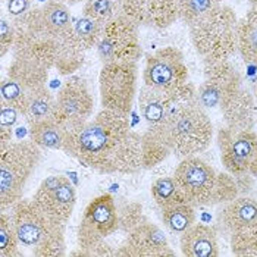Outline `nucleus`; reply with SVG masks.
<instances>
[{"mask_svg": "<svg viewBox=\"0 0 257 257\" xmlns=\"http://www.w3.org/2000/svg\"><path fill=\"white\" fill-rule=\"evenodd\" d=\"M63 152L100 174H137L141 136L131 130L125 113L103 109L84 125L68 130Z\"/></svg>", "mask_w": 257, "mask_h": 257, "instance_id": "1", "label": "nucleus"}, {"mask_svg": "<svg viewBox=\"0 0 257 257\" xmlns=\"http://www.w3.org/2000/svg\"><path fill=\"white\" fill-rule=\"evenodd\" d=\"M153 130L177 158L197 156L213 139V125L209 115L191 100L172 107L166 119Z\"/></svg>", "mask_w": 257, "mask_h": 257, "instance_id": "2", "label": "nucleus"}, {"mask_svg": "<svg viewBox=\"0 0 257 257\" xmlns=\"http://www.w3.org/2000/svg\"><path fill=\"white\" fill-rule=\"evenodd\" d=\"M20 242L36 257L65 256V225L47 218L33 200L21 198L11 209Z\"/></svg>", "mask_w": 257, "mask_h": 257, "instance_id": "3", "label": "nucleus"}, {"mask_svg": "<svg viewBox=\"0 0 257 257\" xmlns=\"http://www.w3.org/2000/svg\"><path fill=\"white\" fill-rule=\"evenodd\" d=\"M237 24L235 11L222 3L190 25L191 43L204 63L229 60L237 52Z\"/></svg>", "mask_w": 257, "mask_h": 257, "instance_id": "4", "label": "nucleus"}, {"mask_svg": "<svg viewBox=\"0 0 257 257\" xmlns=\"http://www.w3.org/2000/svg\"><path fill=\"white\" fill-rule=\"evenodd\" d=\"M143 82L162 93L175 106L196 100V88L188 81V68L177 47H163L146 60Z\"/></svg>", "mask_w": 257, "mask_h": 257, "instance_id": "5", "label": "nucleus"}, {"mask_svg": "<svg viewBox=\"0 0 257 257\" xmlns=\"http://www.w3.org/2000/svg\"><path fill=\"white\" fill-rule=\"evenodd\" d=\"M41 159V149L33 141H11L0 146V207L12 209L18 203L30 177Z\"/></svg>", "mask_w": 257, "mask_h": 257, "instance_id": "6", "label": "nucleus"}, {"mask_svg": "<svg viewBox=\"0 0 257 257\" xmlns=\"http://www.w3.org/2000/svg\"><path fill=\"white\" fill-rule=\"evenodd\" d=\"M99 85L103 109L130 115L137 94V62L104 63Z\"/></svg>", "mask_w": 257, "mask_h": 257, "instance_id": "7", "label": "nucleus"}, {"mask_svg": "<svg viewBox=\"0 0 257 257\" xmlns=\"http://www.w3.org/2000/svg\"><path fill=\"white\" fill-rule=\"evenodd\" d=\"M119 229L118 207L110 194L93 198L85 207L77 231L78 247L90 256V251L113 235Z\"/></svg>", "mask_w": 257, "mask_h": 257, "instance_id": "8", "label": "nucleus"}, {"mask_svg": "<svg viewBox=\"0 0 257 257\" xmlns=\"http://www.w3.org/2000/svg\"><path fill=\"white\" fill-rule=\"evenodd\" d=\"M97 55L101 63L137 62L141 56L139 25L125 15L107 22L97 44Z\"/></svg>", "mask_w": 257, "mask_h": 257, "instance_id": "9", "label": "nucleus"}, {"mask_svg": "<svg viewBox=\"0 0 257 257\" xmlns=\"http://www.w3.org/2000/svg\"><path fill=\"white\" fill-rule=\"evenodd\" d=\"M174 178L182 196L193 206H210L218 172L198 156L181 159Z\"/></svg>", "mask_w": 257, "mask_h": 257, "instance_id": "10", "label": "nucleus"}, {"mask_svg": "<svg viewBox=\"0 0 257 257\" xmlns=\"http://www.w3.org/2000/svg\"><path fill=\"white\" fill-rule=\"evenodd\" d=\"M94 110V97L81 77H69L60 87L56 97L55 118L68 130L84 125L91 119Z\"/></svg>", "mask_w": 257, "mask_h": 257, "instance_id": "11", "label": "nucleus"}, {"mask_svg": "<svg viewBox=\"0 0 257 257\" xmlns=\"http://www.w3.org/2000/svg\"><path fill=\"white\" fill-rule=\"evenodd\" d=\"M33 201L47 218L66 225L75 209L77 193L66 177L52 175L40 184Z\"/></svg>", "mask_w": 257, "mask_h": 257, "instance_id": "12", "label": "nucleus"}, {"mask_svg": "<svg viewBox=\"0 0 257 257\" xmlns=\"http://www.w3.org/2000/svg\"><path fill=\"white\" fill-rule=\"evenodd\" d=\"M220 162L226 172L237 177L248 174L250 163L257 150V136L253 130H232L229 126L218 131Z\"/></svg>", "mask_w": 257, "mask_h": 257, "instance_id": "13", "label": "nucleus"}, {"mask_svg": "<svg viewBox=\"0 0 257 257\" xmlns=\"http://www.w3.org/2000/svg\"><path fill=\"white\" fill-rule=\"evenodd\" d=\"M241 75L229 62L204 65V79L200 84L196 100L201 107H218L241 85Z\"/></svg>", "mask_w": 257, "mask_h": 257, "instance_id": "14", "label": "nucleus"}, {"mask_svg": "<svg viewBox=\"0 0 257 257\" xmlns=\"http://www.w3.org/2000/svg\"><path fill=\"white\" fill-rule=\"evenodd\" d=\"M14 24L15 27L60 41L71 30L72 17L66 5L58 0H49L43 6L31 8L20 20L14 21Z\"/></svg>", "mask_w": 257, "mask_h": 257, "instance_id": "15", "label": "nucleus"}, {"mask_svg": "<svg viewBox=\"0 0 257 257\" xmlns=\"http://www.w3.org/2000/svg\"><path fill=\"white\" fill-rule=\"evenodd\" d=\"M174 254L165 232L149 219H143L131 229L123 244L116 250V256L126 257H166Z\"/></svg>", "mask_w": 257, "mask_h": 257, "instance_id": "16", "label": "nucleus"}, {"mask_svg": "<svg viewBox=\"0 0 257 257\" xmlns=\"http://www.w3.org/2000/svg\"><path fill=\"white\" fill-rule=\"evenodd\" d=\"M122 15L136 25L163 30L179 20L177 0H120Z\"/></svg>", "mask_w": 257, "mask_h": 257, "instance_id": "17", "label": "nucleus"}, {"mask_svg": "<svg viewBox=\"0 0 257 257\" xmlns=\"http://www.w3.org/2000/svg\"><path fill=\"white\" fill-rule=\"evenodd\" d=\"M59 43L60 41L52 37L17 27V41L14 46V58L30 60L50 71L52 68H55Z\"/></svg>", "mask_w": 257, "mask_h": 257, "instance_id": "18", "label": "nucleus"}, {"mask_svg": "<svg viewBox=\"0 0 257 257\" xmlns=\"http://www.w3.org/2000/svg\"><path fill=\"white\" fill-rule=\"evenodd\" d=\"M225 126L232 130H253L256 125L257 106L254 94L239 87L220 106Z\"/></svg>", "mask_w": 257, "mask_h": 257, "instance_id": "19", "label": "nucleus"}, {"mask_svg": "<svg viewBox=\"0 0 257 257\" xmlns=\"http://www.w3.org/2000/svg\"><path fill=\"white\" fill-rule=\"evenodd\" d=\"M219 222L231 234L257 231V200L247 196H238L223 204Z\"/></svg>", "mask_w": 257, "mask_h": 257, "instance_id": "20", "label": "nucleus"}, {"mask_svg": "<svg viewBox=\"0 0 257 257\" xmlns=\"http://www.w3.org/2000/svg\"><path fill=\"white\" fill-rule=\"evenodd\" d=\"M181 253L187 257H218L219 245L216 232L212 226L194 223L179 239Z\"/></svg>", "mask_w": 257, "mask_h": 257, "instance_id": "21", "label": "nucleus"}, {"mask_svg": "<svg viewBox=\"0 0 257 257\" xmlns=\"http://www.w3.org/2000/svg\"><path fill=\"white\" fill-rule=\"evenodd\" d=\"M104 25L99 24L97 21L85 17L84 14L81 17L72 18V25L69 33L66 34L65 40L72 44L75 49L87 53L90 49L97 47L101 34H103Z\"/></svg>", "mask_w": 257, "mask_h": 257, "instance_id": "22", "label": "nucleus"}, {"mask_svg": "<svg viewBox=\"0 0 257 257\" xmlns=\"http://www.w3.org/2000/svg\"><path fill=\"white\" fill-rule=\"evenodd\" d=\"M174 104L162 93L143 85L139 94V109L141 116L147 122L149 128L160 125L169 115Z\"/></svg>", "mask_w": 257, "mask_h": 257, "instance_id": "23", "label": "nucleus"}, {"mask_svg": "<svg viewBox=\"0 0 257 257\" xmlns=\"http://www.w3.org/2000/svg\"><path fill=\"white\" fill-rule=\"evenodd\" d=\"M66 136L68 128L55 116L30 125V140H33L40 149L63 150Z\"/></svg>", "mask_w": 257, "mask_h": 257, "instance_id": "24", "label": "nucleus"}, {"mask_svg": "<svg viewBox=\"0 0 257 257\" xmlns=\"http://www.w3.org/2000/svg\"><path fill=\"white\" fill-rule=\"evenodd\" d=\"M237 52L248 63H257V8L238 20L237 24Z\"/></svg>", "mask_w": 257, "mask_h": 257, "instance_id": "25", "label": "nucleus"}, {"mask_svg": "<svg viewBox=\"0 0 257 257\" xmlns=\"http://www.w3.org/2000/svg\"><path fill=\"white\" fill-rule=\"evenodd\" d=\"M55 112H56V97L46 85L28 90L27 106L22 116L27 119L30 125L52 118Z\"/></svg>", "mask_w": 257, "mask_h": 257, "instance_id": "26", "label": "nucleus"}, {"mask_svg": "<svg viewBox=\"0 0 257 257\" xmlns=\"http://www.w3.org/2000/svg\"><path fill=\"white\" fill-rule=\"evenodd\" d=\"M8 77L20 82L24 88L33 90L46 85L49 79V69L30 60L14 58V62L8 68Z\"/></svg>", "mask_w": 257, "mask_h": 257, "instance_id": "27", "label": "nucleus"}, {"mask_svg": "<svg viewBox=\"0 0 257 257\" xmlns=\"http://www.w3.org/2000/svg\"><path fill=\"white\" fill-rule=\"evenodd\" d=\"M160 210L165 226L175 234L185 232L196 223V206H193L187 200L175 201Z\"/></svg>", "mask_w": 257, "mask_h": 257, "instance_id": "28", "label": "nucleus"}, {"mask_svg": "<svg viewBox=\"0 0 257 257\" xmlns=\"http://www.w3.org/2000/svg\"><path fill=\"white\" fill-rule=\"evenodd\" d=\"M172 155L168 146L162 141L153 130H147L141 134V166L143 169H152L160 165L166 158Z\"/></svg>", "mask_w": 257, "mask_h": 257, "instance_id": "29", "label": "nucleus"}, {"mask_svg": "<svg viewBox=\"0 0 257 257\" xmlns=\"http://www.w3.org/2000/svg\"><path fill=\"white\" fill-rule=\"evenodd\" d=\"M82 14L101 25L122 15L120 0H85Z\"/></svg>", "mask_w": 257, "mask_h": 257, "instance_id": "30", "label": "nucleus"}, {"mask_svg": "<svg viewBox=\"0 0 257 257\" xmlns=\"http://www.w3.org/2000/svg\"><path fill=\"white\" fill-rule=\"evenodd\" d=\"M85 59V53L75 49L72 44H69L65 39L60 40L59 49H58V56L55 62V68L62 75H71L75 71H78L82 66Z\"/></svg>", "mask_w": 257, "mask_h": 257, "instance_id": "31", "label": "nucleus"}, {"mask_svg": "<svg viewBox=\"0 0 257 257\" xmlns=\"http://www.w3.org/2000/svg\"><path fill=\"white\" fill-rule=\"evenodd\" d=\"M20 238L15 231L14 220L11 212L2 210L0 213V257H17L21 256L18 251Z\"/></svg>", "mask_w": 257, "mask_h": 257, "instance_id": "32", "label": "nucleus"}, {"mask_svg": "<svg viewBox=\"0 0 257 257\" xmlns=\"http://www.w3.org/2000/svg\"><path fill=\"white\" fill-rule=\"evenodd\" d=\"M150 191H152V197L160 209H163L175 201H179V200H185L174 177L158 178L152 184Z\"/></svg>", "mask_w": 257, "mask_h": 257, "instance_id": "33", "label": "nucleus"}, {"mask_svg": "<svg viewBox=\"0 0 257 257\" xmlns=\"http://www.w3.org/2000/svg\"><path fill=\"white\" fill-rule=\"evenodd\" d=\"M177 3L179 20L190 27L212 9L222 5V0H177Z\"/></svg>", "mask_w": 257, "mask_h": 257, "instance_id": "34", "label": "nucleus"}, {"mask_svg": "<svg viewBox=\"0 0 257 257\" xmlns=\"http://www.w3.org/2000/svg\"><path fill=\"white\" fill-rule=\"evenodd\" d=\"M27 97H28V90L24 88L20 82L14 81L12 78L6 77L2 81L0 85V101H5L15 109L20 110L22 115L27 106Z\"/></svg>", "mask_w": 257, "mask_h": 257, "instance_id": "35", "label": "nucleus"}, {"mask_svg": "<svg viewBox=\"0 0 257 257\" xmlns=\"http://www.w3.org/2000/svg\"><path fill=\"white\" fill-rule=\"evenodd\" d=\"M238 196H239V190H238L235 177L231 175L229 172H218L216 185H215L210 206L226 204V203L232 201L234 198H237Z\"/></svg>", "mask_w": 257, "mask_h": 257, "instance_id": "36", "label": "nucleus"}, {"mask_svg": "<svg viewBox=\"0 0 257 257\" xmlns=\"http://www.w3.org/2000/svg\"><path fill=\"white\" fill-rule=\"evenodd\" d=\"M20 110L14 106L0 101V146H6L12 141L14 126L18 120Z\"/></svg>", "mask_w": 257, "mask_h": 257, "instance_id": "37", "label": "nucleus"}, {"mask_svg": "<svg viewBox=\"0 0 257 257\" xmlns=\"http://www.w3.org/2000/svg\"><path fill=\"white\" fill-rule=\"evenodd\" d=\"M231 250L238 257L257 256V231L231 234Z\"/></svg>", "mask_w": 257, "mask_h": 257, "instance_id": "38", "label": "nucleus"}, {"mask_svg": "<svg viewBox=\"0 0 257 257\" xmlns=\"http://www.w3.org/2000/svg\"><path fill=\"white\" fill-rule=\"evenodd\" d=\"M118 218L119 229L123 231L125 234L134 229L143 219H146L143 215V206L136 201L122 204L118 209Z\"/></svg>", "mask_w": 257, "mask_h": 257, "instance_id": "39", "label": "nucleus"}, {"mask_svg": "<svg viewBox=\"0 0 257 257\" xmlns=\"http://www.w3.org/2000/svg\"><path fill=\"white\" fill-rule=\"evenodd\" d=\"M17 41V27L12 20L5 17L0 20V55L5 56L9 50H14Z\"/></svg>", "mask_w": 257, "mask_h": 257, "instance_id": "40", "label": "nucleus"}, {"mask_svg": "<svg viewBox=\"0 0 257 257\" xmlns=\"http://www.w3.org/2000/svg\"><path fill=\"white\" fill-rule=\"evenodd\" d=\"M31 2L33 0H6V9L9 17L14 18V21L20 20L31 9Z\"/></svg>", "mask_w": 257, "mask_h": 257, "instance_id": "41", "label": "nucleus"}, {"mask_svg": "<svg viewBox=\"0 0 257 257\" xmlns=\"http://www.w3.org/2000/svg\"><path fill=\"white\" fill-rule=\"evenodd\" d=\"M235 181H237L238 190H239V196L241 194H247V193L251 191V188H253V177L250 174L237 175Z\"/></svg>", "mask_w": 257, "mask_h": 257, "instance_id": "42", "label": "nucleus"}, {"mask_svg": "<svg viewBox=\"0 0 257 257\" xmlns=\"http://www.w3.org/2000/svg\"><path fill=\"white\" fill-rule=\"evenodd\" d=\"M248 174L253 177V178H257V150L256 153H254V156H253V160H251V163H250V169H248Z\"/></svg>", "mask_w": 257, "mask_h": 257, "instance_id": "43", "label": "nucleus"}, {"mask_svg": "<svg viewBox=\"0 0 257 257\" xmlns=\"http://www.w3.org/2000/svg\"><path fill=\"white\" fill-rule=\"evenodd\" d=\"M58 2H60V3H63V5H69V6H72V5H78V3H81V2H85V0H58Z\"/></svg>", "mask_w": 257, "mask_h": 257, "instance_id": "44", "label": "nucleus"}, {"mask_svg": "<svg viewBox=\"0 0 257 257\" xmlns=\"http://www.w3.org/2000/svg\"><path fill=\"white\" fill-rule=\"evenodd\" d=\"M248 2H250V5H251V6L257 8V0H248Z\"/></svg>", "mask_w": 257, "mask_h": 257, "instance_id": "45", "label": "nucleus"}, {"mask_svg": "<svg viewBox=\"0 0 257 257\" xmlns=\"http://www.w3.org/2000/svg\"><path fill=\"white\" fill-rule=\"evenodd\" d=\"M254 99H256V106H257V84H256V88H254Z\"/></svg>", "mask_w": 257, "mask_h": 257, "instance_id": "46", "label": "nucleus"}]
</instances>
